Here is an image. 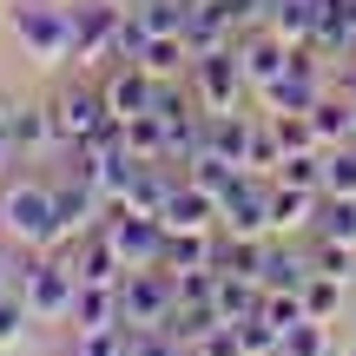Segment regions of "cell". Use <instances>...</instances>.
Returning <instances> with one entry per match:
<instances>
[{"instance_id":"40","label":"cell","mask_w":356,"mask_h":356,"mask_svg":"<svg viewBox=\"0 0 356 356\" xmlns=\"http://www.w3.org/2000/svg\"><path fill=\"white\" fill-rule=\"evenodd\" d=\"M343 356H356V350H343Z\"/></svg>"},{"instance_id":"28","label":"cell","mask_w":356,"mask_h":356,"mask_svg":"<svg viewBox=\"0 0 356 356\" xmlns=\"http://www.w3.org/2000/svg\"><path fill=\"white\" fill-rule=\"evenodd\" d=\"M270 178H284V185H310V191H323V152H291Z\"/></svg>"},{"instance_id":"9","label":"cell","mask_w":356,"mask_h":356,"mask_svg":"<svg viewBox=\"0 0 356 356\" xmlns=\"http://www.w3.org/2000/svg\"><path fill=\"white\" fill-rule=\"evenodd\" d=\"M159 86H165V79L159 73H145L139 60H119V73L106 79V106H113V119H139V113H152L159 106Z\"/></svg>"},{"instance_id":"27","label":"cell","mask_w":356,"mask_h":356,"mask_svg":"<svg viewBox=\"0 0 356 356\" xmlns=\"http://www.w3.org/2000/svg\"><path fill=\"white\" fill-rule=\"evenodd\" d=\"M73 356H126V323H106V330H73Z\"/></svg>"},{"instance_id":"36","label":"cell","mask_w":356,"mask_h":356,"mask_svg":"<svg viewBox=\"0 0 356 356\" xmlns=\"http://www.w3.org/2000/svg\"><path fill=\"white\" fill-rule=\"evenodd\" d=\"M337 92H350V99H356V60L343 66V79H337Z\"/></svg>"},{"instance_id":"8","label":"cell","mask_w":356,"mask_h":356,"mask_svg":"<svg viewBox=\"0 0 356 356\" xmlns=\"http://www.w3.org/2000/svg\"><path fill=\"white\" fill-rule=\"evenodd\" d=\"M323 92H330V86H323V73H317V53H297V66H291V73H284V79H270V86H264V106H270V113H310V106H317L323 99Z\"/></svg>"},{"instance_id":"11","label":"cell","mask_w":356,"mask_h":356,"mask_svg":"<svg viewBox=\"0 0 356 356\" xmlns=\"http://www.w3.org/2000/svg\"><path fill=\"white\" fill-rule=\"evenodd\" d=\"M53 119H60V145H79L113 119V106H106V92H60L53 99Z\"/></svg>"},{"instance_id":"17","label":"cell","mask_w":356,"mask_h":356,"mask_svg":"<svg viewBox=\"0 0 356 356\" xmlns=\"http://www.w3.org/2000/svg\"><path fill=\"white\" fill-rule=\"evenodd\" d=\"M310 126H317V139H323V145H350L356 99H350V92H323V99L310 106Z\"/></svg>"},{"instance_id":"16","label":"cell","mask_w":356,"mask_h":356,"mask_svg":"<svg viewBox=\"0 0 356 356\" xmlns=\"http://www.w3.org/2000/svg\"><path fill=\"white\" fill-rule=\"evenodd\" d=\"M7 119H13V139H20V152H47V145H60L53 99H47V106H7Z\"/></svg>"},{"instance_id":"6","label":"cell","mask_w":356,"mask_h":356,"mask_svg":"<svg viewBox=\"0 0 356 356\" xmlns=\"http://www.w3.org/2000/svg\"><path fill=\"white\" fill-rule=\"evenodd\" d=\"M119 26H126V7L113 0H86L73 7V66H99L119 53Z\"/></svg>"},{"instance_id":"12","label":"cell","mask_w":356,"mask_h":356,"mask_svg":"<svg viewBox=\"0 0 356 356\" xmlns=\"http://www.w3.org/2000/svg\"><path fill=\"white\" fill-rule=\"evenodd\" d=\"M211 225H225V204H218L204 185L178 178V191H172V204H165V231H211Z\"/></svg>"},{"instance_id":"18","label":"cell","mask_w":356,"mask_h":356,"mask_svg":"<svg viewBox=\"0 0 356 356\" xmlns=\"http://www.w3.org/2000/svg\"><path fill=\"white\" fill-rule=\"evenodd\" d=\"M165 270H191V264H218V244L211 231H165Z\"/></svg>"},{"instance_id":"10","label":"cell","mask_w":356,"mask_h":356,"mask_svg":"<svg viewBox=\"0 0 356 356\" xmlns=\"http://www.w3.org/2000/svg\"><path fill=\"white\" fill-rule=\"evenodd\" d=\"M251 139H257V119H244L238 106H231V113H204V152L211 159L251 165Z\"/></svg>"},{"instance_id":"3","label":"cell","mask_w":356,"mask_h":356,"mask_svg":"<svg viewBox=\"0 0 356 356\" xmlns=\"http://www.w3.org/2000/svg\"><path fill=\"white\" fill-rule=\"evenodd\" d=\"M13 40H20L33 60H73V7H60V0H20V7L7 13Z\"/></svg>"},{"instance_id":"19","label":"cell","mask_w":356,"mask_h":356,"mask_svg":"<svg viewBox=\"0 0 356 356\" xmlns=\"http://www.w3.org/2000/svg\"><path fill=\"white\" fill-rule=\"evenodd\" d=\"M257 277H264V291H304V284H310V257H291V251H277V244H270Z\"/></svg>"},{"instance_id":"39","label":"cell","mask_w":356,"mask_h":356,"mask_svg":"<svg viewBox=\"0 0 356 356\" xmlns=\"http://www.w3.org/2000/svg\"><path fill=\"white\" fill-rule=\"evenodd\" d=\"M191 356H204V350H191Z\"/></svg>"},{"instance_id":"37","label":"cell","mask_w":356,"mask_h":356,"mask_svg":"<svg viewBox=\"0 0 356 356\" xmlns=\"http://www.w3.org/2000/svg\"><path fill=\"white\" fill-rule=\"evenodd\" d=\"M113 7H139V0H113Z\"/></svg>"},{"instance_id":"30","label":"cell","mask_w":356,"mask_h":356,"mask_svg":"<svg viewBox=\"0 0 356 356\" xmlns=\"http://www.w3.org/2000/svg\"><path fill=\"white\" fill-rule=\"evenodd\" d=\"M264 317L277 323V330H291V323L310 317V304H304V291H264Z\"/></svg>"},{"instance_id":"32","label":"cell","mask_w":356,"mask_h":356,"mask_svg":"<svg viewBox=\"0 0 356 356\" xmlns=\"http://www.w3.org/2000/svg\"><path fill=\"white\" fill-rule=\"evenodd\" d=\"M191 350H204V356H251V350H244V337H238V323H211Z\"/></svg>"},{"instance_id":"14","label":"cell","mask_w":356,"mask_h":356,"mask_svg":"<svg viewBox=\"0 0 356 356\" xmlns=\"http://www.w3.org/2000/svg\"><path fill=\"white\" fill-rule=\"evenodd\" d=\"M317 204H323V191H310V185H284V178H270V231H304L310 218H317Z\"/></svg>"},{"instance_id":"13","label":"cell","mask_w":356,"mask_h":356,"mask_svg":"<svg viewBox=\"0 0 356 356\" xmlns=\"http://www.w3.org/2000/svg\"><path fill=\"white\" fill-rule=\"evenodd\" d=\"M73 270H79V284H126V257H119V244L106 238V231H86L79 238V251H73Z\"/></svg>"},{"instance_id":"20","label":"cell","mask_w":356,"mask_h":356,"mask_svg":"<svg viewBox=\"0 0 356 356\" xmlns=\"http://www.w3.org/2000/svg\"><path fill=\"white\" fill-rule=\"evenodd\" d=\"M132 13H139V26L152 40L159 33H185V26H191V0H139Z\"/></svg>"},{"instance_id":"23","label":"cell","mask_w":356,"mask_h":356,"mask_svg":"<svg viewBox=\"0 0 356 356\" xmlns=\"http://www.w3.org/2000/svg\"><path fill=\"white\" fill-rule=\"evenodd\" d=\"M310 270H317V277L350 284V277H356V244H343V238H317V251H310Z\"/></svg>"},{"instance_id":"35","label":"cell","mask_w":356,"mask_h":356,"mask_svg":"<svg viewBox=\"0 0 356 356\" xmlns=\"http://www.w3.org/2000/svg\"><path fill=\"white\" fill-rule=\"evenodd\" d=\"M13 270H20V264H13V257L0 251V291H13Z\"/></svg>"},{"instance_id":"31","label":"cell","mask_w":356,"mask_h":356,"mask_svg":"<svg viewBox=\"0 0 356 356\" xmlns=\"http://www.w3.org/2000/svg\"><path fill=\"white\" fill-rule=\"evenodd\" d=\"M33 323V310H26V297L20 291H0V350L7 343H20V330Z\"/></svg>"},{"instance_id":"4","label":"cell","mask_w":356,"mask_h":356,"mask_svg":"<svg viewBox=\"0 0 356 356\" xmlns=\"http://www.w3.org/2000/svg\"><path fill=\"white\" fill-rule=\"evenodd\" d=\"M119 310H126V330H152V323L178 317V277L165 264H139L119 284Z\"/></svg>"},{"instance_id":"34","label":"cell","mask_w":356,"mask_h":356,"mask_svg":"<svg viewBox=\"0 0 356 356\" xmlns=\"http://www.w3.org/2000/svg\"><path fill=\"white\" fill-rule=\"evenodd\" d=\"M13 152H20V139H13V119H7V106H0V172L13 165Z\"/></svg>"},{"instance_id":"22","label":"cell","mask_w":356,"mask_h":356,"mask_svg":"<svg viewBox=\"0 0 356 356\" xmlns=\"http://www.w3.org/2000/svg\"><path fill=\"white\" fill-rule=\"evenodd\" d=\"M270 132H277L284 159H291V152H323V139H317V126H310V113H270Z\"/></svg>"},{"instance_id":"2","label":"cell","mask_w":356,"mask_h":356,"mask_svg":"<svg viewBox=\"0 0 356 356\" xmlns=\"http://www.w3.org/2000/svg\"><path fill=\"white\" fill-rule=\"evenodd\" d=\"M13 291L26 297L33 323H60V317H73V297H79V270L66 264V257L40 251L33 264H20V270H13Z\"/></svg>"},{"instance_id":"25","label":"cell","mask_w":356,"mask_h":356,"mask_svg":"<svg viewBox=\"0 0 356 356\" xmlns=\"http://www.w3.org/2000/svg\"><path fill=\"white\" fill-rule=\"evenodd\" d=\"M126 152L132 159H165V119H159V113L126 119Z\"/></svg>"},{"instance_id":"15","label":"cell","mask_w":356,"mask_h":356,"mask_svg":"<svg viewBox=\"0 0 356 356\" xmlns=\"http://www.w3.org/2000/svg\"><path fill=\"white\" fill-rule=\"evenodd\" d=\"M106 323H126V310H119V284H79L73 330H106Z\"/></svg>"},{"instance_id":"7","label":"cell","mask_w":356,"mask_h":356,"mask_svg":"<svg viewBox=\"0 0 356 356\" xmlns=\"http://www.w3.org/2000/svg\"><path fill=\"white\" fill-rule=\"evenodd\" d=\"M297 53H304V47H297V40H284L277 26H251V33L238 40V60H244V73H251V86H257V92H264L270 79L291 73Z\"/></svg>"},{"instance_id":"38","label":"cell","mask_w":356,"mask_h":356,"mask_svg":"<svg viewBox=\"0 0 356 356\" xmlns=\"http://www.w3.org/2000/svg\"><path fill=\"white\" fill-rule=\"evenodd\" d=\"M350 145H356V126H350Z\"/></svg>"},{"instance_id":"24","label":"cell","mask_w":356,"mask_h":356,"mask_svg":"<svg viewBox=\"0 0 356 356\" xmlns=\"http://www.w3.org/2000/svg\"><path fill=\"white\" fill-rule=\"evenodd\" d=\"M323 191L356 198V145H323Z\"/></svg>"},{"instance_id":"5","label":"cell","mask_w":356,"mask_h":356,"mask_svg":"<svg viewBox=\"0 0 356 356\" xmlns=\"http://www.w3.org/2000/svg\"><path fill=\"white\" fill-rule=\"evenodd\" d=\"M185 79H191V92H198L204 113H231V106H238V92L251 86V73H244L238 47H218V53H204V60H191Z\"/></svg>"},{"instance_id":"26","label":"cell","mask_w":356,"mask_h":356,"mask_svg":"<svg viewBox=\"0 0 356 356\" xmlns=\"http://www.w3.org/2000/svg\"><path fill=\"white\" fill-rule=\"evenodd\" d=\"M317 238L356 244V198H330V191H323V204H317Z\"/></svg>"},{"instance_id":"33","label":"cell","mask_w":356,"mask_h":356,"mask_svg":"<svg viewBox=\"0 0 356 356\" xmlns=\"http://www.w3.org/2000/svg\"><path fill=\"white\" fill-rule=\"evenodd\" d=\"M284 165V145H277V132H270V119H264V126H257V139H251V172H277Z\"/></svg>"},{"instance_id":"1","label":"cell","mask_w":356,"mask_h":356,"mask_svg":"<svg viewBox=\"0 0 356 356\" xmlns=\"http://www.w3.org/2000/svg\"><path fill=\"white\" fill-rule=\"evenodd\" d=\"M0 238L13 251H47L60 238V204H53V185L40 178H13L0 185Z\"/></svg>"},{"instance_id":"21","label":"cell","mask_w":356,"mask_h":356,"mask_svg":"<svg viewBox=\"0 0 356 356\" xmlns=\"http://www.w3.org/2000/svg\"><path fill=\"white\" fill-rule=\"evenodd\" d=\"M277 356H343L330 343V323H317V317H304V323H291L284 330V350Z\"/></svg>"},{"instance_id":"29","label":"cell","mask_w":356,"mask_h":356,"mask_svg":"<svg viewBox=\"0 0 356 356\" xmlns=\"http://www.w3.org/2000/svg\"><path fill=\"white\" fill-rule=\"evenodd\" d=\"M304 304H310V317H317V323H330V317H337V304H343V284H337V277H317V270H310Z\"/></svg>"}]
</instances>
